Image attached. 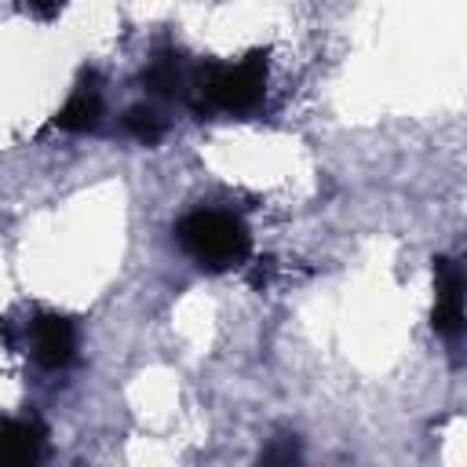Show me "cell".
<instances>
[{
	"instance_id": "obj_1",
	"label": "cell",
	"mask_w": 467,
	"mask_h": 467,
	"mask_svg": "<svg viewBox=\"0 0 467 467\" xmlns=\"http://www.w3.org/2000/svg\"><path fill=\"white\" fill-rule=\"evenodd\" d=\"M266 95V51H252L237 66L190 69L186 102L197 113H252Z\"/></svg>"
},
{
	"instance_id": "obj_2",
	"label": "cell",
	"mask_w": 467,
	"mask_h": 467,
	"mask_svg": "<svg viewBox=\"0 0 467 467\" xmlns=\"http://www.w3.org/2000/svg\"><path fill=\"white\" fill-rule=\"evenodd\" d=\"M175 241L182 244V252L204 266V270H230L241 266L252 252V234L248 226L230 215V212H190L179 226H175Z\"/></svg>"
},
{
	"instance_id": "obj_3",
	"label": "cell",
	"mask_w": 467,
	"mask_h": 467,
	"mask_svg": "<svg viewBox=\"0 0 467 467\" xmlns=\"http://www.w3.org/2000/svg\"><path fill=\"white\" fill-rule=\"evenodd\" d=\"M434 332L445 339L463 332V277L452 259H434Z\"/></svg>"
},
{
	"instance_id": "obj_4",
	"label": "cell",
	"mask_w": 467,
	"mask_h": 467,
	"mask_svg": "<svg viewBox=\"0 0 467 467\" xmlns=\"http://www.w3.org/2000/svg\"><path fill=\"white\" fill-rule=\"evenodd\" d=\"M77 354V332L58 314H40L33 321V358L44 368H66Z\"/></svg>"
},
{
	"instance_id": "obj_5",
	"label": "cell",
	"mask_w": 467,
	"mask_h": 467,
	"mask_svg": "<svg viewBox=\"0 0 467 467\" xmlns=\"http://www.w3.org/2000/svg\"><path fill=\"white\" fill-rule=\"evenodd\" d=\"M102 120V95H99V80L95 73H84L80 84L73 88V95L62 102V109L55 113V128L58 131H95Z\"/></svg>"
},
{
	"instance_id": "obj_6",
	"label": "cell",
	"mask_w": 467,
	"mask_h": 467,
	"mask_svg": "<svg viewBox=\"0 0 467 467\" xmlns=\"http://www.w3.org/2000/svg\"><path fill=\"white\" fill-rule=\"evenodd\" d=\"M44 449V431L29 420H0V463H33Z\"/></svg>"
},
{
	"instance_id": "obj_7",
	"label": "cell",
	"mask_w": 467,
	"mask_h": 467,
	"mask_svg": "<svg viewBox=\"0 0 467 467\" xmlns=\"http://www.w3.org/2000/svg\"><path fill=\"white\" fill-rule=\"evenodd\" d=\"M142 84L153 91V95H164V99H186V88H190V69L182 66V58L175 51H161L153 55V62L142 69Z\"/></svg>"
},
{
	"instance_id": "obj_8",
	"label": "cell",
	"mask_w": 467,
	"mask_h": 467,
	"mask_svg": "<svg viewBox=\"0 0 467 467\" xmlns=\"http://www.w3.org/2000/svg\"><path fill=\"white\" fill-rule=\"evenodd\" d=\"M124 128L131 131V139L153 146V142L164 139V128H168V124H164V117H161L153 106H131V109L124 113Z\"/></svg>"
},
{
	"instance_id": "obj_9",
	"label": "cell",
	"mask_w": 467,
	"mask_h": 467,
	"mask_svg": "<svg viewBox=\"0 0 467 467\" xmlns=\"http://www.w3.org/2000/svg\"><path fill=\"white\" fill-rule=\"evenodd\" d=\"M26 7L33 15H40V18H55L62 11V0H26Z\"/></svg>"
},
{
	"instance_id": "obj_10",
	"label": "cell",
	"mask_w": 467,
	"mask_h": 467,
	"mask_svg": "<svg viewBox=\"0 0 467 467\" xmlns=\"http://www.w3.org/2000/svg\"><path fill=\"white\" fill-rule=\"evenodd\" d=\"M296 456H299V452H296V445H292V441L274 445V449H266V452H263V460H266V463H274V460H296Z\"/></svg>"
}]
</instances>
